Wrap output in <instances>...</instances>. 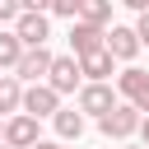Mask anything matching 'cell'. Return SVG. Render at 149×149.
<instances>
[{
  "label": "cell",
  "mask_w": 149,
  "mask_h": 149,
  "mask_svg": "<svg viewBox=\"0 0 149 149\" xmlns=\"http://www.w3.org/2000/svg\"><path fill=\"white\" fill-rule=\"evenodd\" d=\"M33 149H70V144H65V140H37Z\"/></svg>",
  "instance_id": "20"
},
{
  "label": "cell",
  "mask_w": 149,
  "mask_h": 149,
  "mask_svg": "<svg viewBox=\"0 0 149 149\" xmlns=\"http://www.w3.org/2000/svg\"><path fill=\"white\" fill-rule=\"evenodd\" d=\"M0 144H5V116H0Z\"/></svg>",
  "instance_id": "23"
},
{
  "label": "cell",
  "mask_w": 149,
  "mask_h": 149,
  "mask_svg": "<svg viewBox=\"0 0 149 149\" xmlns=\"http://www.w3.org/2000/svg\"><path fill=\"white\" fill-rule=\"evenodd\" d=\"M23 9H19V0H0V23H14Z\"/></svg>",
  "instance_id": "17"
},
{
  "label": "cell",
  "mask_w": 149,
  "mask_h": 149,
  "mask_svg": "<svg viewBox=\"0 0 149 149\" xmlns=\"http://www.w3.org/2000/svg\"><path fill=\"white\" fill-rule=\"evenodd\" d=\"M74 61H79V74H84L88 84H107V79L116 74V70H112V65H116V56H112L107 47H98V51H84V56H74Z\"/></svg>",
  "instance_id": "9"
},
{
  "label": "cell",
  "mask_w": 149,
  "mask_h": 149,
  "mask_svg": "<svg viewBox=\"0 0 149 149\" xmlns=\"http://www.w3.org/2000/svg\"><path fill=\"white\" fill-rule=\"evenodd\" d=\"M14 33H19L23 47H47V37H51V19L37 14V9H23V14L14 19Z\"/></svg>",
  "instance_id": "7"
},
{
  "label": "cell",
  "mask_w": 149,
  "mask_h": 149,
  "mask_svg": "<svg viewBox=\"0 0 149 149\" xmlns=\"http://www.w3.org/2000/svg\"><path fill=\"white\" fill-rule=\"evenodd\" d=\"M19 56H23L19 33H14V28H0V70H14V65H19Z\"/></svg>",
  "instance_id": "14"
},
{
  "label": "cell",
  "mask_w": 149,
  "mask_h": 149,
  "mask_svg": "<svg viewBox=\"0 0 149 149\" xmlns=\"http://www.w3.org/2000/svg\"><path fill=\"white\" fill-rule=\"evenodd\" d=\"M140 140H144V149H149V116L140 121Z\"/></svg>",
  "instance_id": "21"
},
{
  "label": "cell",
  "mask_w": 149,
  "mask_h": 149,
  "mask_svg": "<svg viewBox=\"0 0 149 149\" xmlns=\"http://www.w3.org/2000/svg\"><path fill=\"white\" fill-rule=\"evenodd\" d=\"M0 149H9V144H0Z\"/></svg>",
  "instance_id": "25"
},
{
  "label": "cell",
  "mask_w": 149,
  "mask_h": 149,
  "mask_svg": "<svg viewBox=\"0 0 149 149\" xmlns=\"http://www.w3.org/2000/svg\"><path fill=\"white\" fill-rule=\"evenodd\" d=\"M56 107H61V93L42 79V84H23V107L19 112H28V116H56Z\"/></svg>",
  "instance_id": "4"
},
{
  "label": "cell",
  "mask_w": 149,
  "mask_h": 149,
  "mask_svg": "<svg viewBox=\"0 0 149 149\" xmlns=\"http://www.w3.org/2000/svg\"><path fill=\"white\" fill-rule=\"evenodd\" d=\"M84 121H88V116H84L79 107H56V116H51V126H56V135H61L65 144H74V140L84 135Z\"/></svg>",
  "instance_id": "12"
},
{
  "label": "cell",
  "mask_w": 149,
  "mask_h": 149,
  "mask_svg": "<svg viewBox=\"0 0 149 149\" xmlns=\"http://www.w3.org/2000/svg\"><path fill=\"white\" fill-rule=\"evenodd\" d=\"M74 19L107 28V19H112V0H79V14H74Z\"/></svg>",
  "instance_id": "15"
},
{
  "label": "cell",
  "mask_w": 149,
  "mask_h": 149,
  "mask_svg": "<svg viewBox=\"0 0 149 149\" xmlns=\"http://www.w3.org/2000/svg\"><path fill=\"white\" fill-rule=\"evenodd\" d=\"M51 51L47 47H23V56H19V65H14V74L23 79V84H42L47 79V70H51Z\"/></svg>",
  "instance_id": "8"
},
{
  "label": "cell",
  "mask_w": 149,
  "mask_h": 149,
  "mask_svg": "<svg viewBox=\"0 0 149 149\" xmlns=\"http://www.w3.org/2000/svg\"><path fill=\"white\" fill-rule=\"evenodd\" d=\"M51 14H61V19H74V14H79V0H51Z\"/></svg>",
  "instance_id": "16"
},
{
  "label": "cell",
  "mask_w": 149,
  "mask_h": 149,
  "mask_svg": "<svg viewBox=\"0 0 149 149\" xmlns=\"http://www.w3.org/2000/svg\"><path fill=\"white\" fill-rule=\"evenodd\" d=\"M47 84L65 98V93H79L84 88V74H79V61L74 56H56L51 61V70H47Z\"/></svg>",
  "instance_id": "5"
},
{
  "label": "cell",
  "mask_w": 149,
  "mask_h": 149,
  "mask_svg": "<svg viewBox=\"0 0 149 149\" xmlns=\"http://www.w3.org/2000/svg\"><path fill=\"white\" fill-rule=\"evenodd\" d=\"M23 107V79L19 74H0V116H14Z\"/></svg>",
  "instance_id": "13"
},
{
  "label": "cell",
  "mask_w": 149,
  "mask_h": 149,
  "mask_svg": "<svg viewBox=\"0 0 149 149\" xmlns=\"http://www.w3.org/2000/svg\"><path fill=\"white\" fill-rule=\"evenodd\" d=\"M140 121H144V112H140V107H130V102H116L107 116H98V130H102L107 140H130V135L140 130Z\"/></svg>",
  "instance_id": "1"
},
{
  "label": "cell",
  "mask_w": 149,
  "mask_h": 149,
  "mask_svg": "<svg viewBox=\"0 0 149 149\" xmlns=\"http://www.w3.org/2000/svg\"><path fill=\"white\" fill-rule=\"evenodd\" d=\"M19 9H37V14H51V0H19Z\"/></svg>",
  "instance_id": "19"
},
{
  "label": "cell",
  "mask_w": 149,
  "mask_h": 149,
  "mask_svg": "<svg viewBox=\"0 0 149 149\" xmlns=\"http://www.w3.org/2000/svg\"><path fill=\"white\" fill-rule=\"evenodd\" d=\"M116 102H121V93H116L112 84H84V88H79V102H74V107H79L84 116H93V121H98V116H107V112H112Z\"/></svg>",
  "instance_id": "3"
},
{
  "label": "cell",
  "mask_w": 149,
  "mask_h": 149,
  "mask_svg": "<svg viewBox=\"0 0 149 149\" xmlns=\"http://www.w3.org/2000/svg\"><path fill=\"white\" fill-rule=\"evenodd\" d=\"M135 37H140V47H149V9H140V19H135Z\"/></svg>",
  "instance_id": "18"
},
{
  "label": "cell",
  "mask_w": 149,
  "mask_h": 149,
  "mask_svg": "<svg viewBox=\"0 0 149 149\" xmlns=\"http://www.w3.org/2000/svg\"><path fill=\"white\" fill-rule=\"evenodd\" d=\"M116 93H121V102H130V107H140V112L149 116V70L126 65V70L116 74Z\"/></svg>",
  "instance_id": "2"
},
{
  "label": "cell",
  "mask_w": 149,
  "mask_h": 149,
  "mask_svg": "<svg viewBox=\"0 0 149 149\" xmlns=\"http://www.w3.org/2000/svg\"><path fill=\"white\" fill-rule=\"evenodd\" d=\"M121 5H130V9H149V0H121Z\"/></svg>",
  "instance_id": "22"
},
{
  "label": "cell",
  "mask_w": 149,
  "mask_h": 149,
  "mask_svg": "<svg viewBox=\"0 0 149 149\" xmlns=\"http://www.w3.org/2000/svg\"><path fill=\"white\" fill-rule=\"evenodd\" d=\"M116 61H135L140 56V37H135V28H121V23H112L107 28V42H102Z\"/></svg>",
  "instance_id": "11"
},
{
  "label": "cell",
  "mask_w": 149,
  "mask_h": 149,
  "mask_svg": "<svg viewBox=\"0 0 149 149\" xmlns=\"http://www.w3.org/2000/svg\"><path fill=\"white\" fill-rule=\"evenodd\" d=\"M107 42V28H98V23H84V19H70V51L74 56H84V51H98Z\"/></svg>",
  "instance_id": "10"
},
{
  "label": "cell",
  "mask_w": 149,
  "mask_h": 149,
  "mask_svg": "<svg viewBox=\"0 0 149 149\" xmlns=\"http://www.w3.org/2000/svg\"><path fill=\"white\" fill-rule=\"evenodd\" d=\"M42 140V130H37V116H28V112H14V116H5V144L9 149H33Z\"/></svg>",
  "instance_id": "6"
},
{
  "label": "cell",
  "mask_w": 149,
  "mask_h": 149,
  "mask_svg": "<svg viewBox=\"0 0 149 149\" xmlns=\"http://www.w3.org/2000/svg\"><path fill=\"white\" fill-rule=\"evenodd\" d=\"M121 149H144V144H121Z\"/></svg>",
  "instance_id": "24"
}]
</instances>
